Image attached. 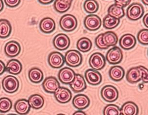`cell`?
Segmentation results:
<instances>
[{
  "instance_id": "obj_1",
  "label": "cell",
  "mask_w": 148,
  "mask_h": 115,
  "mask_svg": "<svg viewBox=\"0 0 148 115\" xmlns=\"http://www.w3.org/2000/svg\"><path fill=\"white\" fill-rule=\"evenodd\" d=\"M60 26L64 31L71 32L77 27V19L73 15L66 14L63 16L60 20Z\"/></svg>"
},
{
  "instance_id": "obj_2",
  "label": "cell",
  "mask_w": 148,
  "mask_h": 115,
  "mask_svg": "<svg viewBox=\"0 0 148 115\" xmlns=\"http://www.w3.org/2000/svg\"><path fill=\"white\" fill-rule=\"evenodd\" d=\"M64 61L68 66L76 67L82 64V56L81 53L77 50H70L65 54Z\"/></svg>"
},
{
  "instance_id": "obj_3",
  "label": "cell",
  "mask_w": 148,
  "mask_h": 115,
  "mask_svg": "<svg viewBox=\"0 0 148 115\" xmlns=\"http://www.w3.org/2000/svg\"><path fill=\"white\" fill-rule=\"evenodd\" d=\"M144 10L142 5L138 3L131 4L128 8L126 11V15L130 20L138 21L143 16Z\"/></svg>"
},
{
  "instance_id": "obj_4",
  "label": "cell",
  "mask_w": 148,
  "mask_h": 115,
  "mask_svg": "<svg viewBox=\"0 0 148 115\" xmlns=\"http://www.w3.org/2000/svg\"><path fill=\"white\" fill-rule=\"evenodd\" d=\"M2 86L5 92L8 93H13L19 88V81L16 77L13 75H8L3 80Z\"/></svg>"
},
{
  "instance_id": "obj_5",
  "label": "cell",
  "mask_w": 148,
  "mask_h": 115,
  "mask_svg": "<svg viewBox=\"0 0 148 115\" xmlns=\"http://www.w3.org/2000/svg\"><path fill=\"white\" fill-rule=\"evenodd\" d=\"M101 95L104 100L112 103L116 101L118 98V90L113 86H105L101 90Z\"/></svg>"
},
{
  "instance_id": "obj_6",
  "label": "cell",
  "mask_w": 148,
  "mask_h": 115,
  "mask_svg": "<svg viewBox=\"0 0 148 115\" xmlns=\"http://www.w3.org/2000/svg\"><path fill=\"white\" fill-rule=\"evenodd\" d=\"M106 59L107 62L111 64H120L123 60V52L119 47H114L108 51Z\"/></svg>"
},
{
  "instance_id": "obj_7",
  "label": "cell",
  "mask_w": 148,
  "mask_h": 115,
  "mask_svg": "<svg viewBox=\"0 0 148 115\" xmlns=\"http://www.w3.org/2000/svg\"><path fill=\"white\" fill-rule=\"evenodd\" d=\"M89 64L93 69L101 70L105 66V57L102 54L99 52L93 53L90 57Z\"/></svg>"
},
{
  "instance_id": "obj_8",
  "label": "cell",
  "mask_w": 148,
  "mask_h": 115,
  "mask_svg": "<svg viewBox=\"0 0 148 115\" xmlns=\"http://www.w3.org/2000/svg\"><path fill=\"white\" fill-rule=\"evenodd\" d=\"M84 24L87 30L95 31L101 27L102 21L101 18L97 15H90L85 18Z\"/></svg>"
},
{
  "instance_id": "obj_9",
  "label": "cell",
  "mask_w": 148,
  "mask_h": 115,
  "mask_svg": "<svg viewBox=\"0 0 148 115\" xmlns=\"http://www.w3.org/2000/svg\"><path fill=\"white\" fill-rule=\"evenodd\" d=\"M53 44L55 49L60 51H64L66 50L69 47L70 40L66 34H60L54 37Z\"/></svg>"
},
{
  "instance_id": "obj_10",
  "label": "cell",
  "mask_w": 148,
  "mask_h": 115,
  "mask_svg": "<svg viewBox=\"0 0 148 115\" xmlns=\"http://www.w3.org/2000/svg\"><path fill=\"white\" fill-rule=\"evenodd\" d=\"M64 57L59 52H52L49 55L48 62L52 68H61L64 65Z\"/></svg>"
},
{
  "instance_id": "obj_11",
  "label": "cell",
  "mask_w": 148,
  "mask_h": 115,
  "mask_svg": "<svg viewBox=\"0 0 148 115\" xmlns=\"http://www.w3.org/2000/svg\"><path fill=\"white\" fill-rule=\"evenodd\" d=\"M42 86L45 91L47 93H54L60 87V85L55 77H49L43 81Z\"/></svg>"
},
{
  "instance_id": "obj_12",
  "label": "cell",
  "mask_w": 148,
  "mask_h": 115,
  "mask_svg": "<svg viewBox=\"0 0 148 115\" xmlns=\"http://www.w3.org/2000/svg\"><path fill=\"white\" fill-rule=\"evenodd\" d=\"M86 81L91 85L97 86L101 83L102 77L99 72L93 69L87 70L85 73Z\"/></svg>"
},
{
  "instance_id": "obj_13",
  "label": "cell",
  "mask_w": 148,
  "mask_h": 115,
  "mask_svg": "<svg viewBox=\"0 0 148 115\" xmlns=\"http://www.w3.org/2000/svg\"><path fill=\"white\" fill-rule=\"evenodd\" d=\"M76 74L69 67H64L60 70L58 74L60 81L64 84H70L75 78Z\"/></svg>"
},
{
  "instance_id": "obj_14",
  "label": "cell",
  "mask_w": 148,
  "mask_h": 115,
  "mask_svg": "<svg viewBox=\"0 0 148 115\" xmlns=\"http://www.w3.org/2000/svg\"><path fill=\"white\" fill-rule=\"evenodd\" d=\"M69 85L71 89L75 93L83 92L87 88L84 78L79 74H76L74 79Z\"/></svg>"
},
{
  "instance_id": "obj_15",
  "label": "cell",
  "mask_w": 148,
  "mask_h": 115,
  "mask_svg": "<svg viewBox=\"0 0 148 115\" xmlns=\"http://www.w3.org/2000/svg\"><path fill=\"white\" fill-rule=\"evenodd\" d=\"M55 99L60 103H66L70 101L72 94L69 90L66 88L60 87L54 93Z\"/></svg>"
},
{
  "instance_id": "obj_16",
  "label": "cell",
  "mask_w": 148,
  "mask_h": 115,
  "mask_svg": "<svg viewBox=\"0 0 148 115\" xmlns=\"http://www.w3.org/2000/svg\"><path fill=\"white\" fill-rule=\"evenodd\" d=\"M73 105L74 107L79 110L86 109L90 104V100L86 95H77L73 99Z\"/></svg>"
},
{
  "instance_id": "obj_17",
  "label": "cell",
  "mask_w": 148,
  "mask_h": 115,
  "mask_svg": "<svg viewBox=\"0 0 148 115\" xmlns=\"http://www.w3.org/2000/svg\"><path fill=\"white\" fill-rule=\"evenodd\" d=\"M136 43V39L135 36L129 34L122 36L119 41L120 47L126 50H130L134 48Z\"/></svg>"
},
{
  "instance_id": "obj_18",
  "label": "cell",
  "mask_w": 148,
  "mask_h": 115,
  "mask_svg": "<svg viewBox=\"0 0 148 115\" xmlns=\"http://www.w3.org/2000/svg\"><path fill=\"white\" fill-rule=\"evenodd\" d=\"M21 47L19 43L15 41H11L6 43L5 47V52L6 56L10 57H15L19 54Z\"/></svg>"
},
{
  "instance_id": "obj_19",
  "label": "cell",
  "mask_w": 148,
  "mask_h": 115,
  "mask_svg": "<svg viewBox=\"0 0 148 115\" xmlns=\"http://www.w3.org/2000/svg\"><path fill=\"white\" fill-rule=\"evenodd\" d=\"M56 24L53 19L51 18H43L40 21L39 28L41 31L45 34H50L55 29Z\"/></svg>"
},
{
  "instance_id": "obj_20",
  "label": "cell",
  "mask_w": 148,
  "mask_h": 115,
  "mask_svg": "<svg viewBox=\"0 0 148 115\" xmlns=\"http://www.w3.org/2000/svg\"><path fill=\"white\" fill-rule=\"evenodd\" d=\"M31 107L28 101L24 99L18 100L14 105L15 111L19 115L27 114L30 111Z\"/></svg>"
},
{
  "instance_id": "obj_21",
  "label": "cell",
  "mask_w": 148,
  "mask_h": 115,
  "mask_svg": "<svg viewBox=\"0 0 148 115\" xmlns=\"http://www.w3.org/2000/svg\"><path fill=\"white\" fill-rule=\"evenodd\" d=\"M121 115H137L138 114V107L134 102H127L124 103L120 109Z\"/></svg>"
},
{
  "instance_id": "obj_22",
  "label": "cell",
  "mask_w": 148,
  "mask_h": 115,
  "mask_svg": "<svg viewBox=\"0 0 148 115\" xmlns=\"http://www.w3.org/2000/svg\"><path fill=\"white\" fill-rule=\"evenodd\" d=\"M6 69L10 74L17 75L20 74L22 71V64L18 60H11L8 62Z\"/></svg>"
},
{
  "instance_id": "obj_23",
  "label": "cell",
  "mask_w": 148,
  "mask_h": 115,
  "mask_svg": "<svg viewBox=\"0 0 148 115\" xmlns=\"http://www.w3.org/2000/svg\"><path fill=\"white\" fill-rule=\"evenodd\" d=\"M125 70L120 66H112L109 71L110 78L116 82L121 81L125 77Z\"/></svg>"
},
{
  "instance_id": "obj_24",
  "label": "cell",
  "mask_w": 148,
  "mask_h": 115,
  "mask_svg": "<svg viewBox=\"0 0 148 115\" xmlns=\"http://www.w3.org/2000/svg\"><path fill=\"white\" fill-rule=\"evenodd\" d=\"M128 82L134 84L141 80V75L138 66L131 68L128 71L126 76Z\"/></svg>"
},
{
  "instance_id": "obj_25",
  "label": "cell",
  "mask_w": 148,
  "mask_h": 115,
  "mask_svg": "<svg viewBox=\"0 0 148 115\" xmlns=\"http://www.w3.org/2000/svg\"><path fill=\"white\" fill-rule=\"evenodd\" d=\"M102 40L104 44L108 47L115 46L118 41L117 34L113 31H107L103 34Z\"/></svg>"
},
{
  "instance_id": "obj_26",
  "label": "cell",
  "mask_w": 148,
  "mask_h": 115,
  "mask_svg": "<svg viewBox=\"0 0 148 115\" xmlns=\"http://www.w3.org/2000/svg\"><path fill=\"white\" fill-rule=\"evenodd\" d=\"M12 31V27L9 21L5 19H0V38H6L9 37Z\"/></svg>"
},
{
  "instance_id": "obj_27",
  "label": "cell",
  "mask_w": 148,
  "mask_h": 115,
  "mask_svg": "<svg viewBox=\"0 0 148 115\" xmlns=\"http://www.w3.org/2000/svg\"><path fill=\"white\" fill-rule=\"evenodd\" d=\"M73 0H55L54 7L60 13H64L70 9Z\"/></svg>"
},
{
  "instance_id": "obj_28",
  "label": "cell",
  "mask_w": 148,
  "mask_h": 115,
  "mask_svg": "<svg viewBox=\"0 0 148 115\" xmlns=\"http://www.w3.org/2000/svg\"><path fill=\"white\" fill-rule=\"evenodd\" d=\"M30 106L34 109H39L41 108L44 105V99L39 94L32 95L28 100Z\"/></svg>"
},
{
  "instance_id": "obj_29",
  "label": "cell",
  "mask_w": 148,
  "mask_h": 115,
  "mask_svg": "<svg viewBox=\"0 0 148 115\" xmlns=\"http://www.w3.org/2000/svg\"><path fill=\"white\" fill-rule=\"evenodd\" d=\"M30 81L34 83H39L43 80L44 75L42 71L38 68H32L28 73Z\"/></svg>"
},
{
  "instance_id": "obj_30",
  "label": "cell",
  "mask_w": 148,
  "mask_h": 115,
  "mask_svg": "<svg viewBox=\"0 0 148 115\" xmlns=\"http://www.w3.org/2000/svg\"><path fill=\"white\" fill-rule=\"evenodd\" d=\"M108 15L120 19L125 16V11L123 8L117 4L111 5L108 9Z\"/></svg>"
},
{
  "instance_id": "obj_31",
  "label": "cell",
  "mask_w": 148,
  "mask_h": 115,
  "mask_svg": "<svg viewBox=\"0 0 148 115\" xmlns=\"http://www.w3.org/2000/svg\"><path fill=\"white\" fill-rule=\"evenodd\" d=\"M92 45V42L90 39L86 37H82L78 40L77 47L80 51L87 52L91 49Z\"/></svg>"
},
{
  "instance_id": "obj_32",
  "label": "cell",
  "mask_w": 148,
  "mask_h": 115,
  "mask_svg": "<svg viewBox=\"0 0 148 115\" xmlns=\"http://www.w3.org/2000/svg\"><path fill=\"white\" fill-rule=\"evenodd\" d=\"M120 19H118L108 15L103 19V24L104 28L107 29H112L117 27L120 23Z\"/></svg>"
},
{
  "instance_id": "obj_33",
  "label": "cell",
  "mask_w": 148,
  "mask_h": 115,
  "mask_svg": "<svg viewBox=\"0 0 148 115\" xmlns=\"http://www.w3.org/2000/svg\"><path fill=\"white\" fill-rule=\"evenodd\" d=\"M83 7L85 11L89 14L95 13L99 9V5L95 0H86Z\"/></svg>"
},
{
  "instance_id": "obj_34",
  "label": "cell",
  "mask_w": 148,
  "mask_h": 115,
  "mask_svg": "<svg viewBox=\"0 0 148 115\" xmlns=\"http://www.w3.org/2000/svg\"><path fill=\"white\" fill-rule=\"evenodd\" d=\"M12 107V102L10 99L6 97L0 99V112L5 113L9 112Z\"/></svg>"
},
{
  "instance_id": "obj_35",
  "label": "cell",
  "mask_w": 148,
  "mask_h": 115,
  "mask_svg": "<svg viewBox=\"0 0 148 115\" xmlns=\"http://www.w3.org/2000/svg\"><path fill=\"white\" fill-rule=\"evenodd\" d=\"M104 115H121L120 108L115 105L110 104L106 106L103 111Z\"/></svg>"
},
{
  "instance_id": "obj_36",
  "label": "cell",
  "mask_w": 148,
  "mask_h": 115,
  "mask_svg": "<svg viewBox=\"0 0 148 115\" xmlns=\"http://www.w3.org/2000/svg\"><path fill=\"white\" fill-rule=\"evenodd\" d=\"M138 41L141 44L148 45V30L142 29L138 32L137 36Z\"/></svg>"
},
{
  "instance_id": "obj_37",
  "label": "cell",
  "mask_w": 148,
  "mask_h": 115,
  "mask_svg": "<svg viewBox=\"0 0 148 115\" xmlns=\"http://www.w3.org/2000/svg\"><path fill=\"white\" fill-rule=\"evenodd\" d=\"M102 34H101L97 36V37H96L95 39V43L96 47L98 49H108V47L107 46H106L103 43L102 40Z\"/></svg>"
},
{
  "instance_id": "obj_38",
  "label": "cell",
  "mask_w": 148,
  "mask_h": 115,
  "mask_svg": "<svg viewBox=\"0 0 148 115\" xmlns=\"http://www.w3.org/2000/svg\"><path fill=\"white\" fill-rule=\"evenodd\" d=\"M141 75V80L145 83H148V69L143 66H138Z\"/></svg>"
},
{
  "instance_id": "obj_39",
  "label": "cell",
  "mask_w": 148,
  "mask_h": 115,
  "mask_svg": "<svg viewBox=\"0 0 148 115\" xmlns=\"http://www.w3.org/2000/svg\"><path fill=\"white\" fill-rule=\"evenodd\" d=\"M21 0H5V3L9 8H13L19 5Z\"/></svg>"
},
{
  "instance_id": "obj_40",
  "label": "cell",
  "mask_w": 148,
  "mask_h": 115,
  "mask_svg": "<svg viewBox=\"0 0 148 115\" xmlns=\"http://www.w3.org/2000/svg\"><path fill=\"white\" fill-rule=\"evenodd\" d=\"M131 0H115L116 4L119 5L123 8L127 6L130 3Z\"/></svg>"
},
{
  "instance_id": "obj_41",
  "label": "cell",
  "mask_w": 148,
  "mask_h": 115,
  "mask_svg": "<svg viewBox=\"0 0 148 115\" xmlns=\"http://www.w3.org/2000/svg\"><path fill=\"white\" fill-rule=\"evenodd\" d=\"M6 70V66L4 62L0 60V75H2Z\"/></svg>"
},
{
  "instance_id": "obj_42",
  "label": "cell",
  "mask_w": 148,
  "mask_h": 115,
  "mask_svg": "<svg viewBox=\"0 0 148 115\" xmlns=\"http://www.w3.org/2000/svg\"><path fill=\"white\" fill-rule=\"evenodd\" d=\"M54 0H38V2L42 5H49L53 2Z\"/></svg>"
},
{
  "instance_id": "obj_43",
  "label": "cell",
  "mask_w": 148,
  "mask_h": 115,
  "mask_svg": "<svg viewBox=\"0 0 148 115\" xmlns=\"http://www.w3.org/2000/svg\"><path fill=\"white\" fill-rule=\"evenodd\" d=\"M143 22L144 25L147 28H148V13L147 14L144 16L143 18Z\"/></svg>"
},
{
  "instance_id": "obj_44",
  "label": "cell",
  "mask_w": 148,
  "mask_h": 115,
  "mask_svg": "<svg viewBox=\"0 0 148 115\" xmlns=\"http://www.w3.org/2000/svg\"><path fill=\"white\" fill-rule=\"evenodd\" d=\"M73 115H86V114L84 112H83V111H76L75 113H74L73 114Z\"/></svg>"
},
{
  "instance_id": "obj_45",
  "label": "cell",
  "mask_w": 148,
  "mask_h": 115,
  "mask_svg": "<svg viewBox=\"0 0 148 115\" xmlns=\"http://www.w3.org/2000/svg\"><path fill=\"white\" fill-rule=\"evenodd\" d=\"M3 8V3L2 0H0V12H1Z\"/></svg>"
},
{
  "instance_id": "obj_46",
  "label": "cell",
  "mask_w": 148,
  "mask_h": 115,
  "mask_svg": "<svg viewBox=\"0 0 148 115\" xmlns=\"http://www.w3.org/2000/svg\"><path fill=\"white\" fill-rule=\"evenodd\" d=\"M142 2L144 5H148V0H142Z\"/></svg>"
},
{
  "instance_id": "obj_47",
  "label": "cell",
  "mask_w": 148,
  "mask_h": 115,
  "mask_svg": "<svg viewBox=\"0 0 148 115\" xmlns=\"http://www.w3.org/2000/svg\"></svg>"
},
{
  "instance_id": "obj_48",
  "label": "cell",
  "mask_w": 148,
  "mask_h": 115,
  "mask_svg": "<svg viewBox=\"0 0 148 115\" xmlns=\"http://www.w3.org/2000/svg\"><path fill=\"white\" fill-rule=\"evenodd\" d=\"M0 88H1V86H0Z\"/></svg>"
}]
</instances>
